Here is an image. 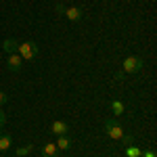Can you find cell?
Masks as SVG:
<instances>
[{"mask_svg":"<svg viewBox=\"0 0 157 157\" xmlns=\"http://www.w3.org/2000/svg\"><path fill=\"white\" fill-rule=\"evenodd\" d=\"M38 52H40V48H38L36 42H32V40H25V42H19V48H17V55L21 57L23 61H27V63H32V61L38 59Z\"/></svg>","mask_w":157,"mask_h":157,"instance_id":"6da1fadb","label":"cell"},{"mask_svg":"<svg viewBox=\"0 0 157 157\" xmlns=\"http://www.w3.org/2000/svg\"><path fill=\"white\" fill-rule=\"evenodd\" d=\"M55 9H57V13H59V15H65V17H67L71 23L80 21V19L84 17V11H82L80 6H65V4L57 2V4H55Z\"/></svg>","mask_w":157,"mask_h":157,"instance_id":"7a4b0ae2","label":"cell"},{"mask_svg":"<svg viewBox=\"0 0 157 157\" xmlns=\"http://www.w3.org/2000/svg\"><path fill=\"white\" fill-rule=\"evenodd\" d=\"M105 134H107L111 140H121L124 138V128H121V124L117 120L107 117L105 120Z\"/></svg>","mask_w":157,"mask_h":157,"instance_id":"3957f363","label":"cell"},{"mask_svg":"<svg viewBox=\"0 0 157 157\" xmlns=\"http://www.w3.org/2000/svg\"><path fill=\"white\" fill-rule=\"evenodd\" d=\"M121 67H124V73H138L145 67V59L143 57H126Z\"/></svg>","mask_w":157,"mask_h":157,"instance_id":"277c9868","label":"cell"},{"mask_svg":"<svg viewBox=\"0 0 157 157\" xmlns=\"http://www.w3.org/2000/svg\"><path fill=\"white\" fill-rule=\"evenodd\" d=\"M21 67H23V59H21L17 52H13V55L6 57V69H9V71L17 73V71H21Z\"/></svg>","mask_w":157,"mask_h":157,"instance_id":"5b68a950","label":"cell"},{"mask_svg":"<svg viewBox=\"0 0 157 157\" xmlns=\"http://www.w3.org/2000/svg\"><path fill=\"white\" fill-rule=\"evenodd\" d=\"M50 132L55 136H63V134L69 132V126H67V121H63V120H55L50 124Z\"/></svg>","mask_w":157,"mask_h":157,"instance_id":"8992f818","label":"cell"},{"mask_svg":"<svg viewBox=\"0 0 157 157\" xmlns=\"http://www.w3.org/2000/svg\"><path fill=\"white\" fill-rule=\"evenodd\" d=\"M57 149H61V151H69L71 149V145H73V140L67 136V134H63V136H57Z\"/></svg>","mask_w":157,"mask_h":157,"instance_id":"52a82bcc","label":"cell"},{"mask_svg":"<svg viewBox=\"0 0 157 157\" xmlns=\"http://www.w3.org/2000/svg\"><path fill=\"white\" fill-rule=\"evenodd\" d=\"M2 48H4L6 55H13V52H17V48H19V42H17L15 38H6V40L2 42Z\"/></svg>","mask_w":157,"mask_h":157,"instance_id":"ba28073f","label":"cell"},{"mask_svg":"<svg viewBox=\"0 0 157 157\" xmlns=\"http://www.w3.org/2000/svg\"><path fill=\"white\" fill-rule=\"evenodd\" d=\"M57 145L55 143H46V145L42 147V157H57Z\"/></svg>","mask_w":157,"mask_h":157,"instance_id":"9c48e42d","label":"cell"},{"mask_svg":"<svg viewBox=\"0 0 157 157\" xmlns=\"http://www.w3.org/2000/svg\"><path fill=\"white\" fill-rule=\"evenodd\" d=\"M111 111H113V115H124L126 113V105L121 101H117V98H113L111 101Z\"/></svg>","mask_w":157,"mask_h":157,"instance_id":"30bf717a","label":"cell"},{"mask_svg":"<svg viewBox=\"0 0 157 157\" xmlns=\"http://www.w3.org/2000/svg\"><path fill=\"white\" fill-rule=\"evenodd\" d=\"M11 147H13V138L9 134H0V153L6 151V149H11Z\"/></svg>","mask_w":157,"mask_h":157,"instance_id":"8fae6325","label":"cell"},{"mask_svg":"<svg viewBox=\"0 0 157 157\" xmlns=\"http://www.w3.org/2000/svg\"><path fill=\"white\" fill-rule=\"evenodd\" d=\"M140 155H143V151L138 147H132V145L126 147V157H140Z\"/></svg>","mask_w":157,"mask_h":157,"instance_id":"7c38bea8","label":"cell"},{"mask_svg":"<svg viewBox=\"0 0 157 157\" xmlns=\"http://www.w3.org/2000/svg\"><path fill=\"white\" fill-rule=\"evenodd\" d=\"M34 151V145H25V147H19L15 153H17V157H25V155H29Z\"/></svg>","mask_w":157,"mask_h":157,"instance_id":"4fadbf2b","label":"cell"},{"mask_svg":"<svg viewBox=\"0 0 157 157\" xmlns=\"http://www.w3.org/2000/svg\"><path fill=\"white\" fill-rule=\"evenodd\" d=\"M140 157H157V153L153 151V149H149V151H143V155Z\"/></svg>","mask_w":157,"mask_h":157,"instance_id":"5bb4252c","label":"cell"},{"mask_svg":"<svg viewBox=\"0 0 157 157\" xmlns=\"http://www.w3.org/2000/svg\"><path fill=\"white\" fill-rule=\"evenodd\" d=\"M4 124H6V113H4V111L0 109V128H2Z\"/></svg>","mask_w":157,"mask_h":157,"instance_id":"9a60e30c","label":"cell"},{"mask_svg":"<svg viewBox=\"0 0 157 157\" xmlns=\"http://www.w3.org/2000/svg\"><path fill=\"white\" fill-rule=\"evenodd\" d=\"M6 101H9V97H6V92H4V90H0V105H4Z\"/></svg>","mask_w":157,"mask_h":157,"instance_id":"2e32d148","label":"cell"},{"mask_svg":"<svg viewBox=\"0 0 157 157\" xmlns=\"http://www.w3.org/2000/svg\"><path fill=\"white\" fill-rule=\"evenodd\" d=\"M121 140H124V145H126V147H128V145H132V136H130V134H128V136L124 134V138H121Z\"/></svg>","mask_w":157,"mask_h":157,"instance_id":"e0dca14e","label":"cell"},{"mask_svg":"<svg viewBox=\"0 0 157 157\" xmlns=\"http://www.w3.org/2000/svg\"><path fill=\"white\" fill-rule=\"evenodd\" d=\"M0 157H2V153H0Z\"/></svg>","mask_w":157,"mask_h":157,"instance_id":"ac0fdd59","label":"cell"}]
</instances>
